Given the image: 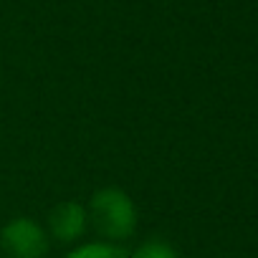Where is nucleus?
Instances as JSON below:
<instances>
[{"label": "nucleus", "mask_w": 258, "mask_h": 258, "mask_svg": "<svg viewBox=\"0 0 258 258\" xmlns=\"http://www.w3.org/2000/svg\"><path fill=\"white\" fill-rule=\"evenodd\" d=\"M129 258H177V250L167 240L152 238V240H145Z\"/></svg>", "instance_id": "obj_5"}, {"label": "nucleus", "mask_w": 258, "mask_h": 258, "mask_svg": "<svg viewBox=\"0 0 258 258\" xmlns=\"http://www.w3.org/2000/svg\"><path fill=\"white\" fill-rule=\"evenodd\" d=\"M0 248L8 258H46L51 243L48 233L33 218H13L0 230Z\"/></svg>", "instance_id": "obj_2"}, {"label": "nucleus", "mask_w": 258, "mask_h": 258, "mask_svg": "<svg viewBox=\"0 0 258 258\" xmlns=\"http://www.w3.org/2000/svg\"><path fill=\"white\" fill-rule=\"evenodd\" d=\"M86 218L91 220L94 230L109 243L126 240L137 230V205L119 187L96 190L89 200Z\"/></svg>", "instance_id": "obj_1"}, {"label": "nucleus", "mask_w": 258, "mask_h": 258, "mask_svg": "<svg viewBox=\"0 0 258 258\" xmlns=\"http://www.w3.org/2000/svg\"><path fill=\"white\" fill-rule=\"evenodd\" d=\"M66 258H129V253L124 248H119L116 243L101 240V243H84V245L74 248Z\"/></svg>", "instance_id": "obj_4"}, {"label": "nucleus", "mask_w": 258, "mask_h": 258, "mask_svg": "<svg viewBox=\"0 0 258 258\" xmlns=\"http://www.w3.org/2000/svg\"><path fill=\"white\" fill-rule=\"evenodd\" d=\"M86 208L74 203V200H66V203H58L51 213H48V230L53 238L63 240V243H71L76 238H81V233L86 230Z\"/></svg>", "instance_id": "obj_3"}]
</instances>
